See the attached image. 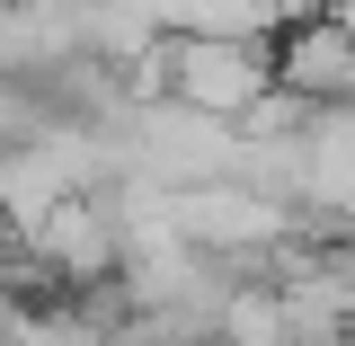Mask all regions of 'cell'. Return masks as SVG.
I'll list each match as a JSON object with an SVG mask.
<instances>
[{"label": "cell", "mask_w": 355, "mask_h": 346, "mask_svg": "<svg viewBox=\"0 0 355 346\" xmlns=\"http://www.w3.org/2000/svg\"><path fill=\"white\" fill-rule=\"evenodd\" d=\"M266 89H275V44L178 36V27H169V107L205 116V125H240Z\"/></svg>", "instance_id": "6da1fadb"}]
</instances>
